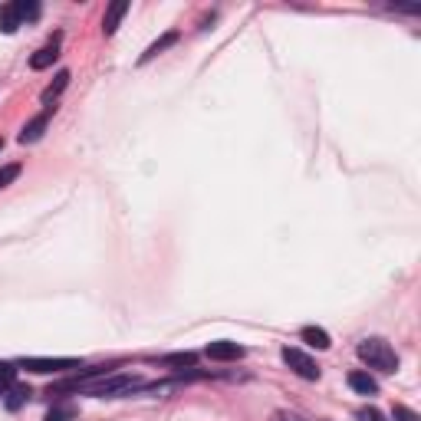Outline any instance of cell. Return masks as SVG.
Segmentation results:
<instances>
[{
	"instance_id": "obj_1",
	"label": "cell",
	"mask_w": 421,
	"mask_h": 421,
	"mask_svg": "<svg viewBox=\"0 0 421 421\" xmlns=\"http://www.w3.org/2000/svg\"><path fill=\"white\" fill-rule=\"evenodd\" d=\"M359 359L365 362L369 369H378V372H395V369H398V356H395V349H391L385 339H362Z\"/></svg>"
},
{
	"instance_id": "obj_2",
	"label": "cell",
	"mask_w": 421,
	"mask_h": 421,
	"mask_svg": "<svg viewBox=\"0 0 421 421\" xmlns=\"http://www.w3.org/2000/svg\"><path fill=\"white\" fill-rule=\"evenodd\" d=\"M20 369L36 372V376H50V372H73V369H83V362L79 359H23Z\"/></svg>"
},
{
	"instance_id": "obj_3",
	"label": "cell",
	"mask_w": 421,
	"mask_h": 421,
	"mask_svg": "<svg viewBox=\"0 0 421 421\" xmlns=\"http://www.w3.org/2000/svg\"><path fill=\"white\" fill-rule=\"evenodd\" d=\"M283 362H286V365H290V369H293V372H296L300 378H306V382H316V378H319V365H316V362L310 359V356H306L303 349H290V346H286V349H283Z\"/></svg>"
},
{
	"instance_id": "obj_4",
	"label": "cell",
	"mask_w": 421,
	"mask_h": 421,
	"mask_svg": "<svg viewBox=\"0 0 421 421\" xmlns=\"http://www.w3.org/2000/svg\"><path fill=\"white\" fill-rule=\"evenodd\" d=\"M53 112H56V105H46L40 116H33V119L27 122V125H23V132L17 136V142H20V145L40 142V138H43V132H46V125H50V116H53Z\"/></svg>"
},
{
	"instance_id": "obj_5",
	"label": "cell",
	"mask_w": 421,
	"mask_h": 421,
	"mask_svg": "<svg viewBox=\"0 0 421 421\" xmlns=\"http://www.w3.org/2000/svg\"><path fill=\"white\" fill-rule=\"evenodd\" d=\"M208 359H214V362H237V359H244V346L227 343V339H217V343H210L208 346Z\"/></svg>"
},
{
	"instance_id": "obj_6",
	"label": "cell",
	"mask_w": 421,
	"mask_h": 421,
	"mask_svg": "<svg viewBox=\"0 0 421 421\" xmlns=\"http://www.w3.org/2000/svg\"><path fill=\"white\" fill-rule=\"evenodd\" d=\"M129 14V0H116V3H109V10H105V20H102V30L105 36H112V33L119 30L122 17Z\"/></svg>"
},
{
	"instance_id": "obj_7",
	"label": "cell",
	"mask_w": 421,
	"mask_h": 421,
	"mask_svg": "<svg viewBox=\"0 0 421 421\" xmlns=\"http://www.w3.org/2000/svg\"><path fill=\"white\" fill-rule=\"evenodd\" d=\"M178 36H181L178 30H168L165 36H162V40H155V43H151L149 50H145V53H142V60H138V63H149V60H155V56H158V53H165L168 46H175V43H178Z\"/></svg>"
},
{
	"instance_id": "obj_8",
	"label": "cell",
	"mask_w": 421,
	"mask_h": 421,
	"mask_svg": "<svg viewBox=\"0 0 421 421\" xmlns=\"http://www.w3.org/2000/svg\"><path fill=\"white\" fill-rule=\"evenodd\" d=\"M79 418V405L76 402H60L46 411V421H76Z\"/></svg>"
},
{
	"instance_id": "obj_9",
	"label": "cell",
	"mask_w": 421,
	"mask_h": 421,
	"mask_svg": "<svg viewBox=\"0 0 421 421\" xmlns=\"http://www.w3.org/2000/svg\"><path fill=\"white\" fill-rule=\"evenodd\" d=\"M303 343H306V346H313V349H330L332 346L330 332L319 330V326H306V330H303Z\"/></svg>"
},
{
	"instance_id": "obj_10",
	"label": "cell",
	"mask_w": 421,
	"mask_h": 421,
	"mask_svg": "<svg viewBox=\"0 0 421 421\" xmlns=\"http://www.w3.org/2000/svg\"><path fill=\"white\" fill-rule=\"evenodd\" d=\"M349 385L359 391V395H376L378 391V382L369 376V372H352V376H349Z\"/></svg>"
},
{
	"instance_id": "obj_11",
	"label": "cell",
	"mask_w": 421,
	"mask_h": 421,
	"mask_svg": "<svg viewBox=\"0 0 421 421\" xmlns=\"http://www.w3.org/2000/svg\"><path fill=\"white\" fill-rule=\"evenodd\" d=\"M56 56H60L56 43H53V46H43V50H36V53L30 56V69H46V66H53V63H56Z\"/></svg>"
},
{
	"instance_id": "obj_12",
	"label": "cell",
	"mask_w": 421,
	"mask_h": 421,
	"mask_svg": "<svg viewBox=\"0 0 421 421\" xmlns=\"http://www.w3.org/2000/svg\"><path fill=\"white\" fill-rule=\"evenodd\" d=\"M20 27V17H17L14 3H7V7H0V30L3 33H14Z\"/></svg>"
},
{
	"instance_id": "obj_13",
	"label": "cell",
	"mask_w": 421,
	"mask_h": 421,
	"mask_svg": "<svg viewBox=\"0 0 421 421\" xmlns=\"http://www.w3.org/2000/svg\"><path fill=\"white\" fill-rule=\"evenodd\" d=\"M66 86H69V73L63 69V73H56V83H53L50 89H43V102L50 105V102H53V99H56V96H60L63 89H66Z\"/></svg>"
},
{
	"instance_id": "obj_14",
	"label": "cell",
	"mask_w": 421,
	"mask_h": 421,
	"mask_svg": "<svg viewBox=\"0 0 421 421\" xmlns=\"http://www.w3.org/2000/svg\"><path fill=\"white\" fill-rule=\"evenodd\" d=\"M30 395H33V391L27 389V385H14V389H10V395H7V408H10V411H17V408L23 405Z\"/></svg>"
},
{
	"instance_id": "obj_15",
	"label": "cell",
	"mask_w": 421,
	"mask_h": 421,
	"mask_svg": "<svg viewBox=\"0 0 421 421\" xmlns=\"http://www.w3.org/2000/svg\"><path fill=\"white\" fill-rule=\"evenodd\" d=\"M17 382V365H10V362H0V395L7 389H14Z\"/></svg>"
},
{
	"instance_id": "obj_16",
	"label": "cell",
	"mask_w": 421,
	"mask_h": 421,
	"mask_svg": "<svg viewBox=\"0 0 421 421\" xmlns=\"http://www.w3.org/2000/svg\"><path fill=\"white\" fill-rule=\"evenodd\" d=\"M14 10L20 20H36V17H40V7H36V3H23V0H17Z\"/></svg>"
},
{
	"instance_id": "obj_17",
	"label": "cell",
	"mask_w": 421,
	"mask_h": 421,
	"mask_svg": "<svg viewBox=\"0 0 421 421\" xmlns=\"http://www.w3.org/2000/svg\"><path fill=\"white\" fill-rule=\"evenodd\" d=\"M20 171H23L20 165H3V168H0V188H7L10 181L20 178Z\"/></svg>"
},
{
	"instance_id": "obj_18",
	"label": "cell",
	"mask_w": 421,
	"mask_h": 421,
	"mask_svg": "<svg viewBox=\"0 0 421 421\" xmlns=\"http://www.w3.org/2000/svg\"><path fill=\"white\" fill-rule=\"evenodd\" d=\"M391 418H395V421H421L418 415H415L411 408H405V405H395V408H391Z\"/></svg>"
},
{
	"instance_id": "obj_19",
	"label": "cell",
	"mask_w": 421,
	"mask_h": 421,
	"mask_svg": "<svg viewBox=\"0 0 421 421\" xmlns=\"http://www.w3.org/2000/svg\"><path fill=\"white\" fill-rule=\"evenodd\" d=\"M359 421H385L378 408H359Z\"/></svg>"
},
{
	"instance_id": "obj_20",
	"label": "cell",
	"mask_w": 421,
	"mask_h": 421,
	"mask_svg": "<svg viewBox=\"0 0 421 421\" xmlns=\"http://www.w3.org/2000/svg\"><path fill=\"white\" fill-rule=\"evenodd\" d=\"M273 421H310V418H303L300 411H273Z\"/></svg>"
},
{
	"instance_id": "obj_21",
	"label": "cell",
	"mask_w": 421,
	"mask_h": 421,
	"mask_svg": "<svg viewBox=\"0 0 421 421\" xmlns=\"http://www.w3.org/2000/svg\"><path fill=\"white\" fill-rule=\"evenodd\" d=\"M0 149H3V138H0Z\"/></svg>"
}]
</instances>
